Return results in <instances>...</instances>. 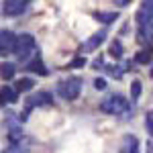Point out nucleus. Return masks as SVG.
Returning a JSON list of instances; mask_svg holds the SVG:
<instances>
[{
    "instance_id": "f257e3e1",
    "label": "nucleus",
    "mask_w": 153,
    "mask_h": 153,
    "mask_svg": "<svg viewBox=\"0 0 153 153\" xmlns=\"http://www.w3.org/2000/svg\"><path fill=\"white\" fill-rule=\"evenodd\" d=\"M100 110L106 112V114H123V112H127V110H129V102H127V98H125V96L112 94V96H108L106 100H102Z\"/></svg>"
},
{
    "instance_id": "f03ea898",
    "label": "nucleus",
    "mask_w": 153,
    "mask_h": 153,
    "mask_svg": "<svg viewBox=\"0 0 153 153\" xmlns=\"http://www.w3.org/2000/svg\"><path fill=\"white\" fill-rule=\"evenodd\" d=\"M35 51V37L29 35V33H23V35L16 37V47H14V53H16V57L25 61V59L29 57L31 53Z\"/></svg>"
},
{
    "instance_id": "7ed1b4c3",
    "label": "nucleus",
    "mask_w": 153,
    "mask_h": 153,
    "mask_svg": "<svg viewBox=\"0 0 153 153\" xmlns=\"http://www.w3.org/2000/svg\"><path fill=\"white\" fill-rule=\"evenodd\" d=\"M82 92V80L80 78H70V80H63L59 84V94L63 96L65 100H76Z\"/></svg>"
},
{
    "instance_id": "20e7f679",
    "label": "nucleus",
    "mask_w": 153,
    "mask_h": 153,
    "mask_svg": "<svg viewBox=\"0 0 153 153\" xmlns=\"http://www.w3.org/2000/svg\"><path fill=\"white\" fill-rule=\"evenodd\" d=\"M53 104V98L49 92H39V94H33L31 98H27V110L21 114V120H27V114L33 106H51Z\"/></svg>"
},
{
    "instance_id": "39448f33",
    "label": "nucleus",
    "mask_w": 153,
    "mask_h": 153,
    "mask_svg": "<svg viewBox=\"0 0 153 153\" xmlns=\"http://www.w3.org/2000/svg\"><path fill=\"white\" fill-rule=\"evenodd\" d=\"M27 4H29V0H6L2 6V12H4V16H19L27 8Z\"/></svg>"
},
{
    "instance_id": "423d86ee",
    "label": "nucleus",
    "mask_w": 153,
    "mask_h": 153,
    "mask_svg": "<svg viewBox=\"0 0 153 153\" xmlns=\"http://www.w3.org/2000/svg\"><path fill=\"white\" fill-rule=\"evenodd\" d=\"M16 35L12 31H0V53H14Z\"/></svg>"
},
{
    "instance_id": "0eeeda50",
    "label": "nucleus",
    "mask_w": 153,
    "mask_h": 153,
    "mask_svg": "<svg viewBox=\"0 0 153 153\" xmlns=\"http://www.w3.org/2000/svg\"><path fill=\"white\" fill-rule=\"evenodd\" d=\"M153 19V0H143L141 2V8H139V12H137V23H139V27L145 23H149Z\"/></svg>"
},
{
    "instance_id": "6e6552de",
    "label": "nucleus",
    "mask_w": 153,
    "mask_h": 153,
    "mask_svg": "<svg viewBox=\"0 0 153 153\" xmlns=\"http://www.w3.org/2000/svg\"><path fill=\"white\" fill-rule=\"evenodd\" d=\"M118 153H139V139L135 135H125Z\"/></svg>"
},
{
    "instance_id": "1a4fd4ad",
    "label": "nucleus",
    "mask_w": 153,
    "mask_h": 153,
    "mask_svg": "<svg viewBox=\"0 0 153 153\" xmlns=\"http://www.w3.org/2000/svg\"><path fill=\"white\" fill-rule=\"evenodd\" d=\"M104 39H106V31H98V33H94V35L84 43V49L86 51H94V49H98L104 43Z\"/></svg>"
},
{
    "instance_id": "9d476101",
    "label": "nucleus",
    "mask_w": 153,
    "mask_h": 153,
    "mask_svg": "<svg viewBox=\"0 0 153 153\" xmlns=\"http://www.w3.org/2000/svg\"><path fill=\"white\" fill-rule=\"evenodd\" d=\"M19 100V96H16V90L10 88V86H2L0 88V104H14Z\"/></svg>"
},
{
    "instance_id": "9b49d317",
    "label": "nucleus",
    "mask_w": 153,
    "mask_h": 153,
    "mask_svg": "<svg viewBox=\"0 0 153 153\" xmlns=\"http://www.w3.org/2000/svg\"><path fill=\"white\" fill-rule=\"evenodd\" d=\"M27 70L33 71V74H39V76H47V68H45V63L41 61L39 57H35L29 65H27Z\"/></svg>"
},
{
    "instance_id": "f8f14e48",
    "label": "nucleus",
    "mask_w": 153,
    "mask_h": 153,
    "mask_svg": "<svg viewBox=\"0 0 153 153\" xmlns=\"http://www.w3.org/2000/svg\"><path fill=\"white\" fill-rule=\"evenodd\" d=\"M151 59H153V49H141V51H137V55H135V61L141 63V65L151 63Z\"/></svg>"
},
{
    "instance_id": "ddd939ff",
    "label": "nucleus",
    "mask_w": 153,
    "mask_h": 153,
    "mask_svg": "<svg viewBox=\"0 0 153 153\" xmlns=\"http://www.w3.org/2000/svg\"><path fill=\"white\" fill-rule=\"evenodd\" d=\"M94 19L98 23H104V25H110L114 23L118 19V12H94Z\"/></svg>"
},
{
    "instance_id": "4468645a",
    "label": "nucleus",
    "mask_w": 153,
    "mask_h": 153,
    "mask_svg": "<svg viewBox=\"0 0 153 153\" xmlns=\"http://www.w3.org/2000/svg\"><path fill=\"white\" fill-rule=\"evenodd\" d=\"M33 86H35V82H33L31 78H19L16 84H14V90H16V92H29Z\"/></svg>"
},
{
    "instance_id": "2eb2a0df",
    "label": "nucleus",
    "mask_w": 153,
    "mask_h": 153,
    "mask_svg": "<svg viewBox=\"0 0 153 153\" xmlns=\"http://www.w3.org/2000/svg\"><path fill=\"white\" fill-rule=\"evenodd\" d=\"M14 71H16V65L10 63V61H6V63H2V65H0V76H2L4 80L14 78Z\"/></svg>"
},
{
    "instance_id": "dca6fc26",
    "label": "nucleus",
    "mask_w": 153,
    "mask_h": 153,
    "mask_svg": "<svg viewBox=\"0 0 153 153\" xmlns=\"http://www.w3.org/2000/svg\"><path fill=\"white\" fill-rule=\"evenodd\" d=\"M108 53H110L114 59L123 57V45H120V41H112V43H110V49H108Z\"/></svg>"
},
{
    "instance_id": "f3484780",
    "label": "nucleus",
    "mask_w": 153,
    "mask_h": 153,
    "mask_svg": "<svg viewBox=\"0 0 153 153\" xmlns=\"http://www.w3.org/2000/svg\"><path fill=\"white\" fill-rule=\"evenodd\" d=\"M141 92H143L141 82H139V80H135V82L131 84V98H133V100H137V98L141 96Z\"/></svg>"
},
{
    "instance_id": "a211bd4d",
    "label": "nucleus",
    "mask_w": 153,
    "mask_h": 153,
    "mask_svg": "<svg viewBox=\"0 0 153 153\" xmlns=\"http://www.w3.org/2000/svg\"><path fill=\"white\" fill-rule=\"evenodd\" d=\"M8 139H10L12 143H19L21 139H23V131L19 129V127H10V131H8Z\"/></svg>"
},
{
    "instance_id": "6ab92c4d",
    "label": "nucleus",
    "mask_w": 153,
    "mask_h": 153,
    "mask_svg": "<svg viewBox=\"0 0 153 153\" xmlns=\"http://www.w3.org/2000/svg\"><path fill=\"white\" fill-rule=\"evenodd\" d=\"M2 153H29V149H27V147H23L21 143H12L10 147H6Z\"/></svg>"
},
{
    "instance_id": "aec40b11",
    "label": "nucleus",
    "mask_w": 153,
    "mask_h": 153,
    "mask_svg": "<svg viewBox=\"0 0 153 153\" xmlns=\"http://www.w3.org/2000/svg\"><path fill=\"white\" fill-rule=\"evenodd\" d=\"M145 127L149 131V135H153V112H147V118H145Z\"/></svg>"
},
{
    "instance_id": "412c9836",
    "label": "nucleus",
    "mask_w": 153,
    "mask_h": 153,
    "mask_svg": "<svg viewBox=\"0 0 153 153\" xmlns=\"http://www.w3.org/2000/svg\"><path fill=\"white\" fill-rule=\"evenodd\" d=\"M84 65H86V59H84V57H76L70 63V68H84Z\"/></svg>"
},
{
    "instance_id": "4be33fe9",
    "label": "nucleus",
    "mask_w": 153,
    "mask_h": 153,
    "mask_svg": "<svg viewBox=\"0 0 153 153\" xmlns=\"http://www.w3.org/2000/svg\"><path fill=\"white\" fill-rule=\"evenodd\" d=\"M106 70H108V74H112L114 78H120V76H123V70H118L114 65H106Z\"/></svg>"
},
{
    "instance_id": "5701e85b",
    "label": "nucleus",
    "mask_w": 153,
    "mask_h": 153,
    "mask_svg": "<svg viewBox=\"0 0 153 153\" xmlns=\"http://www.w3.org/2000/svg\"><path fill=\"white\" fill-rule=\"evenodd\" d=\"M94 88H96V90H104V88H106V80H104V78H96V80H94Z\"/></svg>"
},
{
    "instance_id": "b1692460",
    "label": "nucleus",
    "mask_w": 153,
    "mask_h": 153,
    "mask_svg": "<svg viewBox=\"0 0 153 153\" xmlns=\"http://www.w3.org/2000/svg\"><path fill=\"white\" fill-rule=\"evenodd\" d=\"M112 2H114L117 6H129L131 4V0H112Z\"/></svg>"
},
{
    "instance_id": "393cba45",
    "label": "nucleus",
    "mask_w": 153,
    "mask_h": 153,
    "mask_svg": "<svg viewBox=\"0 0 153 153\" xmlns=\"http://www.w3.org/2000/svg\"><path fill=\"white\" fill-rule=\"evenodd\" d=\"M149 41H151V45H153V37H151V39H149Z\"/></svg>"
},
{
    "instance_id": "a878e982",
    "label": "nucleus",
    "mask_w": 153,
    "mask_h": 153,
    "mask_svg": "<svg viewBox=\"0 0 153 153\" xmlns=\"http://www.w3.org/2000/svg\"><path fill=\"white\" fill-rule=\"evenodd\" d=\"M149 151H151V153H153V145H151V149H149Z\"/></svg>"
},
{
    "instance_id": "bb28decb",
    "label": "nucleus",
    "mask_w": 153,
    "mask_h": 153,
    "mask_svg": "<svg viewBox=\"0 0 153 153\" xmlns=\"http://www.w3.org/2000/svg\"><path fill=\"white\" fill-rule=\"evenodd\" d=\"M151 78H153V68H151Z\"/></svg>"
}]
</instances>
